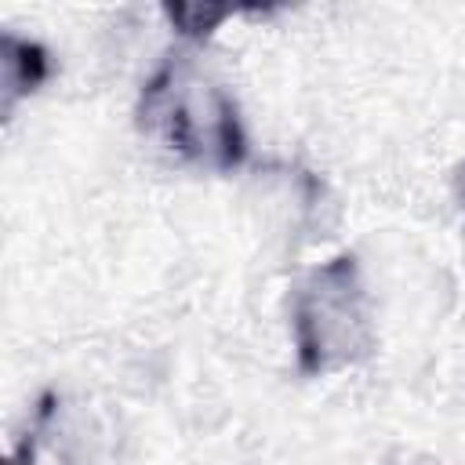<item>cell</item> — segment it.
<instances>
[{
  "instance_id": "6da1fadb",
  "label": "cell",
  "mask_w": 465,
  "mask_h": 465,
  "mask_svg": "<svg viewBox=\"0 0 465 465\" xmlns=\"http://www.w3.org/2000/svg\"><path fill=\"white\" fill-rule=\"evenodd\" d=\"M374 345L367 294L352 254L309 272L294 294V349L302 374H327L356 363Z\"/></svg>"
},
{
  "instance_id": "7a4b0ae2",
  "label": "cell",
  "mask_w": 465,
  "mask_h": 465,
  "mask_svg": "<svg viewBox=\"0 0 465 465\" xmlns=\"http://www.w3.org/2000/svg\"><path fill=\"white\" fill-rule=\"evenodd\" d=\"M142 120L156 127L171 149L232 171L247 156L236 102L222 87H200L185 65H163L142 91Z\"/></svg>"
},
{
  "instance_id": "3957f363",
  "label": "cell",
  "mask_w": 465,
  "mask_h": 465,
  "mask_svg": "<svg viewBox=\"0 0 465 465\" xmlns=\"http://www.w3.org/2000/svg\"><path fill=\"white\" fill-rule=\"evenodd\" d=\"M0 65H4V113H11V105L22 94L36 91L47 80V51L11 33L0 40Z\"/></svg>"
},
{
  "instance_id": "277c9868",
  "label": "cell",
  "mask_w": 465,
  "mask_h": 465,
  "mask_svg": "<svg viewBox=\"0 0 465 465\" xmlns=\"http://www.w3.org/2000/svg\"><path fill=\"white\" fill-rule=\"evenodd\" d=\"M163 15L178 25V33H185L193 40H203V36H211V29L218 22L236 15V7L232 4H167Z\"/></svg>"
}]
</instances>
